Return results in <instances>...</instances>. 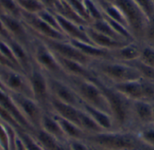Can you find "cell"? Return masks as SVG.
Segmentation results:
<instances>
[{
  "mask_svg": "<svg viewBox=\"0 0 154 150\" xmlns=\"http://www.w3.org/2000/svg\"><path fill=\"white\" fill-rule=\"evenodd\" d=\"M85 141L98 150H154L143 144L134 130H114L88 135Z\"/></svg>",
  "mask_w": 154,
  "mask_h": 150,
  "instance_id": "1",
  "label": "cell"
},
{
  "mask_svg": "<svg viewBox=\"0 0 154 150\" xmlns=\"http://www.w3.org/2000/svg\"><path fill=\"white\" fill-rule=\"evenodd\" d=\"M92 80L98 86L107 102L110 113L115 122L116 130H133V101L124 96L110 84L105 82L96 75Z\"/></svg>",
  "mask_w": 154,
  "mask_h": 150,
  "instance_id": "2",
  "label": "cell"
},
{
  "mask_svg": "<svg viewBox=\"0 0 154 150\" xmlns=\"http://www.w3.org/2000/svg\"><path fill=\"white\" fill-rule=\"evenodd\" d=\"M89 68L97 77L110 85L141 79L139 72L132 65L114 59H95Z\"/></svg>",
  "mask_w": 154,
  "mask_h": 150,
  "instance_id": "3",
  "label": "cell"
},
{
  "mask_svg": "<svg viewBox=\"0 0 154 150\" xmlns=\"http://www.w3.org/2000/svg\"><path fill=\"white\" fill-rule=\"evenodd\" d=\"M65 80L73 88L83 104H87L111 114L109 106L102 91L92 79L67 76Z\"/></svg>",
  "mask_w": 154,
  "mask_h": 150,
  "instance_id": "4",
  "label": "cell"
},
{
  "mask_svg": "<svg viewBox=\"0 0 154 150\" xmlns=\"http://www.w3.org/2000/svg\"><path fill=\"white\" fill-rule=\"evenodd\" d=\"M31 50L32 61L47 76L60 79H66L67 75L62 70L55 54L46 46V44L36 36Z\"/></svg>",
  "mask_w": 154,
  "mask_h": 150,
  "instance_id": "5",
  "label": "cell"
},
{
  "mask_svg": "<svg viewBox=\"0 0 154 150\" xmlns=\"http://www.w3.org/2000/svg\"><path fill=\"white\" fill-rule=\"evenodd\" d=\"M125 15L134 39L142 42L149 19L134 0H111Z\"/></svg>",
  "mask_w": 154,
  "mask_h": 150,
  "instance_id": "6",
  "label": "cell"
},
{
  "mask_svg": "<svg viewBox=\"0 0 154 150\" xmlns=\"http://www.w3.org/2000/svg\"><path fill=\"white\" fill-rule=\"evenodd\" d=\"M26 76L30 85L32 99L35 100L44 111H49L51 96L49 89L47 75L37 65H35L34 62H32Z\"/></svg>",
  "mask_w": 154,
  "mask_h": 150,
  "instance_id": "7",
  "label": "cell"
},
{
  "mask_svg": "<svg viewBox=\"0 0 154 150\" xmlns=\"http://www.w3.org/2000/svg\"><path fill=\"white\" fill-rule=\"evenodd\" d=\"M0 19L5 24L11 38L25 47L31 53L35 37L31 32L27 25L23 22V20L7 14H1Z\"/></svg>",
  "mask_w": 154,
  "mask_h": 150,
  "instance_id": "8",
  "label": "cell"
},
{
  "mask_svg": "<svg viewBox=\"0 0 154 150\" xmlns=\"http://www.w3.org/2000/svg\"><path fill=\"white\" fill-rule=\"evenodd\" d=\"M9 94L14 101L15 104L17 105L20 112L23 114V116L31 125V127L33 130L39 129L42 115L45 112L42 108V106L35 100L27 95L15 93Z\"/></svg>",
  "mask_w": 154,
  "mask_h": 150,
  "instance_id": "9",
  "label": "cell"
},
{
  "mask_svg": "<svg viewBox=\"0 0 154 150\" xmlns=\"http://www.w3.org/2000/svg\"><path fill=\"white\" fill-rule=\"evenodd\" d=\"M0 80L8 93H15L32 97L28 78L23 72L0 66Z\"/></svg>",
  "mask_w": 154,
  "mask_h": 150,
  "instance_id": "10",
  "label": "cell"
},
{
  "mask_svg": "<svg viewBox=\"0 0 154 150\" xmlns=\"http://www.w3.org/2000/svg\"><path fill=\"white\" fill-rule=\"evenodd\" d=\"M36 37L42 40L46 44V46L57 56H60L67 59L78 61L88 67H89L90 63L93 61L90 58L87 57L79 49H77L69 40H55L38 36Z\"/></svg>",
  "mask_w": 154,
  "mask_h": 150,
  "instance_id": "11",
  "label": "cell"
},
{
  "mask_svg": "<svg viewBox=\"0 0 154 150\" xmlns=\"http://www.w3.org/2000/svg\"><path fill=\"white\" fill-rule=\"evenodd\" d=\"M47 76L49 89L52 98L78 108L81 107L82 101L65 79H60L50 76Z\"/></svg>",
  "mask_w": 154,
  "mask_h": 150,
  "instance_id": "12",
  "label": "cell"
},
{
  "mask_svg": "<svg viewBox=\"0 0 154 150\" xmlns=\"http://www.w3.org/2000/svg\"><path fill=\"white\" fill-rule=\"evenodd\" d=\"M21 19L27 25L31 32L35 36L55 40H69L67 36L47 24L36 14H31L22 12Z\"/></svg>",
  "mask_w": 154,
  "mask_h": 150,
  "instance_id": "13",
  "label": "cell"
},
{
  "mask_svg": "<svg viewBox=\"0 0 154 150\" xmlns=\"http://www.w3.org/2000/svg\"><path fill=\"white\" fill-rule=\"evenodd\" d=\"M132 118L133 130L136 127L154 122L153 104L144 100L133 101Z\"/></svg>",
  "mask_w": 154,
  "mask_h": 150,
  "instance_id": "14",
  "label": "cell"
},
{
  "mask_svg": "<svg viewBox=\"0 0 154 150\" xmlns=\"http://www.w3.org/2000/svg\"><path fill=\"white\" fill-rule=\"evenodd\" d=\"M55 56L62 70L67 75V76L79 77V78H85V79H89V80L93 79V77L95 76L94 72L89 68V67L85 66L78 61L67 59L57 55Z\"/></svg>",
  "mask_w": 154,
  "mask_h": 150,
  "instance_id": "15",
  "label": "cell"
},
{
  "mask_svg": "<svg viewBox=\"0 0 154 150\" xmlns=\"http://www.w3.org/2000/svg\"><path fill=\"white\" fill-rule=\"evenodd\" d=\"M49 111L51 112H52L53 114H55L60 118H63L65 120H68L80 127V125H79L80 108L62 103V102L51 97V101H50Z\"/></svg>",
  "mask_w": 154,
  "mask_h": 150,
  "instance_id": "16",
  "label": "cell"
},
{
  "mask_svg": "<svg viewBox=\"0 0 154 150\" xmlns=\"http://www.w3.org/2000/svg\"><path fill=\"white\" fill-rule=\"evenodd\" d=\"M142 52V42L134 40L123 47L111 50V58L116 61L129 63L139 59Z\"/></svg>",
  "mask_w": 154,
  "mask_h": 150,
  "instance_id": "17",
  "label": "cell"
},
{
  "mask_svg": "<svg viewBox=\"0 0 154 150\" xmlns=\"http://www.w3.org/2000/svg\"><path fill=\"white\" fill-rule=\"evenodd\" d=\"M0 106L4 108L6 112H8L14 118V120L17 122L19 126L22 128V130L29 132H32L33 130V129L31 127V125L27 122V121L24 119L23 114L20 112L17 105L15 104L10 94L1 89H0Z\"/></svg>",
  "mask_w": 154,
  "mask_h": 150,
  "instance_id": "18",
  "label": "cell"
},
{
  "mask_svg": "<svg viewBox=\"0 0 154 150\" xmlns=\"http://www.w3.org/2000/svg\"><path fill=\"white\" fill-rule=\"evenodd\" d=\"M56 17H57V20L60 24L62 33L65 36H67L69 40H79V41H83L87 43H91L85 30L86 26H81L79 24H77L58 14H56Z\"/></svg>",
  "mask_w": 154,
  "mask_h": 150,
  "instance_id": "19",
  "label": "cell"
},
{
  "mask_svg": "<svg viewBox=\"0 0 154 150\" xmlns=\"http://www.w3.org/2000/svg\"><path fill=\"white\" fill-rule=\"evenodd\" d=\"M86 32L91 41L92 44L96 45L98 48L107 50H114L116 49H119L125 45L128 42L131 41H125V40H117L111 37H108L105 34H102L97 31H95L93 28H91L89 25L85 27Z\"/></svg>",
  "mask_w": 154,
  "mask_h": 150,
  "instance_id": "20",
  "label": "cell"
},
{
  "mask_svg": "<svg viewBox=\"0 0 154 150\" xmlns=\"http://www.w3.org/2000/svg\"><path fill=\"white\" fill-rule=\"evenodd\" d=\"M80 109L86 112L101 127L104 131H110L116 130L115 122L111 114L83 103L81 104Z\"/></svg>",
  "mask_w": 154,
  "mask_h": 150,
  "instance_id": "21",
  "label": "cell"
},
{
  "mask_svg": "<svg viewBox=\"0 0 154 150\" xmlns=\"http://www.w3.org/2000/svg\"><path fill=\"white\" fill-rule=\"evenodd\" d=\"M111 86L116 91H118L120 94H122L124 96H125L131 101L143 100L142 78L138 80H133Z\"/></svg>",
  "mask_w": 154,
  "mask_h": 150,
  "instance_id": "22",
  "label": "cell"
},
{
  "mask_svg": "<svg viewBox=\"0 0 154 150\" xmlns=\"http://www.w3.org/2000/svg\"><path fill=\"white\" fill-rule=\"evenodd\" d=\"M40 129L43 130L47 133L51 134V136L55 137L56 139H58L59 140H60L64 143H67V141H68L62 130H61L60 123L56 120L55 116L50 111L44 112L42 121H41Z\"/></svg>",
  "mask_w": 154,
  "mask_h": 150,
  "instance_id": "23",
  "label": "cell"
},
{
  "mask_svg": "<svg viewBox=\"0 0 154 150\" xmlns=\"http://www.w3.org/2000/svg\"><path fill=\"white\" fill-rule=\"evenodd\" d=\"M77 49H79L84 55L90 58L92 60L95 59H112L111 50H104L97 47L92 43H87L75 40H69Z\"/></svg>",
  "mask_w": 154,
  "mask_h": 150,
  "instance_id": "24",
  "label": "cell"
},
{
  "mask_svg": "<svg viewBox=\"0 0 154 150\" xmlns=\"http://www.w3.org/2000/svg\"><path fill=\"white\" fill-rule=\"evenodd\" d=\"M52 113V112H51ZM53 114V113H52ZM60 123L67 140H85L88 134L77 124L53 114Z\"/></svg>",
  "mask_w": 154,
  "mask_h": 150,
  "instance_id": "25",
  "label": "cell"
},
{
  "mask_svg": "<svg viewBox=\"0 0 154 150\" xmlns=\"http://www.w3.org/2000/svg\"><path fill=\"white\" fill-rule=\"evenodd\" d=\"M51 12L81 26L89 25V23L86 20H84L65 0H60L55 6L54 10Z\"/></svg>",
  "mask_w": 154,
  "mask_h": 150,
  "instance_id": "26",
  "label": "cell"
},
{
  "mask_svg": "<svg viewBox=\"0 0 154 150\" xmlns=\"http://www.w3.org/2000/svg\"><path fill=\"white\" fill-rule=\"evenodd\" d=\"M96 2L97 3L99 8L101 9L104 16L108 17L116 22H118L121 24L129 28L128 22H127L125 15L123 14L121 10L112 1H110V0H96Z\"/></svg>",
  "mask_w": 154,
  "mask_h": 150,
  "instance_id": "27",
  "label": "cell"
},
{
  "mask_svg": "<svg viewBox=\"0 0 154 150\" xmlns=\"http://www.w3.org/2000/svg\"><path fill=\"white\" fill-rule=\"evenodd\" d=\"M134 130L143 144L154 149V122L136 127Z\"/></svg>",
  "mask_w": 154,
  "mask_h": 150,
  "instance_id": "28",
  "label": "cell"
},
{
  "mask_svg": "<svg viewBox=\"0 0 154 150\" xmlns=\"http://www.w3.org/2000/svg\"><path fill=\"white\" fill-rule=\"evenodd\" d=\"M79 125L80 128L88 135L97 134L104 131L101 129V127L82 109H80V112H79Z\"/></svg>",
  "mask_w": 154,
  "mask_h": 150,
  "instance_id": "29",
  "label": "cell"
},
{
  "mask_svg": "<svg viewBox=\"0 0 154 150\" xmlns=\"http://www.w3.org/2000/svg\"><path fill=\"white\" fill-rule=\"evenodd\" d=\"M89 26L91 28H93L95 31L102 33V34H105L108 37H111L115 40H125L123 38H121L115 31L114 29L110 26V24L103 18L102 20H99V21H95V22H92ZM125 41H127V40H125Z\"/></svg>",
  "mask_w": 154,
  "mask_h": 150,
  "instance_id": "30",
  "label": "cell"
},
{
  "mask_svg": "<svg viewBox=\"0 0 154 150\" xmlns=\"http://www.w3.org/2000/svg\"><path fill=\"white\" fill-rule=\"evenodd\" d=\"M15 1L18 4L19 7L21 8L22 12L27 14H37L45 9L41 0H15Z\"/></svg>",
  "mask_w": 154,
  "mask_h": 150,
  "instance_id": "31",
  "label": "cell"
},
{
  "mask_svg": "<svg viewBox=\"0 0 154 150\" xmlns=\"http://www.w3.org/2000/svg\"><path fill=\"white\" fill-rule=\"evenodd\" d=\"M129 64L132 65L139 72L141 78L154 82V68H152V66L143 63L140 59L129 62Z\"/></svg>",
  "mask_w": 154,
  "mask_h": 150,
  "instance_id": "32",
  "label": "cell"
},
{
  "mask_svg": "<svg viewBox=\"0 0 154 150\" xmlns=\"http://www.w3.org/2000/svg\"><path fill=\"white\" fill-rule=\"evenodd\" d=\"M16 132H17V136L23 142L26 150H44L37 142V140L34 139V137L32 135L31 132L23 130H16Z\"/></svg>",
  "mask_w": 154,
  "mask_h": 150,
  "instance_id": "33",
  "label": "cell"
},
{
  "mask_svg": "<svg viewBox=\"0 0 154 150\" xmlns=\"http://www.w3.org/2000/svg\"><path fill=\"white\" fill-rule=\"evenodd\" d=\"M84 4L91 22L95 21L102 20L104 18V14L101 9L99 8L97 3L96 2V0H84Z\"/></svg>",
  "mask_w": 154,
  "mask_h": 150,
  "instance_id": "34",
  "label": "cell"
},
{
  "mask_svg": "<svg viewBox=\"0 0 154 150\" xmlns=\"http://www.w3.org/2000/svg\"><path fill=\"white\" fill-rule=\"evenodd\" d=\"M0 6L4 14L16 18H22V10L15 0H0Z\"/></svg>",
  "mask_w": 154,
  "mask_h": 150,
  "instance_id": "35",
  "label": "cell"
},
{
  "mask_svg": "<svg viewBox=\"0 0 154 150\" xmlns=\"http://www.w3.org/2000/svg\"><path fill=\"white\" fill-rule=\"evenodd\" d=\"M36 15H38L39 18H41L43 22H45L47 24H49L50 26H51V27L54 28L55 30H57V31L62 32L61 30H60V24H59V22H58L56 14H55L53 12H51V11H50V10H48V9H44V10H42V12H40L39 14H37Z\"/></svg>",
  "mask_w": 154,
  "mask_h": 150,
  "instance_id": "36",
  "label": "cell"
},
{
  "mask_svg": "<svg viewBox=\"0 0 154 150\" xmlns=\"http://www.w3.org/2000/svg\"><path fill=\"white\" fill-rule=\"evenodd\" d=\"M143 63L154 68V49L142 42V52L139 58Z\"/></svg>",
  "mask_w": 154,
  "mask_h": 150,
  "instance_id": "37",
  "label": "cell"
},
{
  "mask_svg": "<svg viewBox=\"0 0 154 150\" xmlns=\"http://www.w3.org/2000/svg\"><path fill=\"white\" fill-rule=\"evenodd\" d=\"M84 20H86L89 24L91 22L88 14H87V11H86V8H85V4H84V0H65Z\"/></svg>",
  "mask_w": 154,
  "mask_h": 150,
  "instance_id": "38",
  "label": "cell"
},
{
  "mask_svg": "<svg viewBox=\"0 0 154 150\" xmlns=\"http://www.w3.org/2000/svg\"><path fill=\"white\" fill-rule=\"evenodd\" d=\"M142 42L154 49V16L148 21V24L145 29L144 36Z\"/></svg>",
  "mask_w": 154,
  "mask_h": 150,
  "instance_id": "39",
  "label": "cell"
},
{
  "mask_svg": "<svg viewBox=\"0 0 154 150\" xmlns=\"http://www.w3.org/2000/svg\"><path fill=\"white\" fill-rule=\"evenodd\" d=\"M0 122L10 126L16 130H22V128L19 126L17 122L14 120V118L8 112H6L4 108H2L1 106H0Z\"/></svg>",
  "mask_w": 154,
  "mask_h": 150,
  "instance_id": "40",
  "label": "cell"
},
{
  "mask_svg": "<svg viewBox=\"0 0 154 150\" xmlns=\"http://www.w3.org/2000/svg\"><path fill=\"white\" fill-rule=\"evenodd\" d=\"M143 11L148 19L154 16V0H134Z\"/></svg>",
  "mask_w": 154,
  "mask_h": 150,
  "instance_id": "41",
  "label": "cell"
},
{
  "mask_svg": "<svg viewBox=\"0 0 154 150\" xmlns=\"http://www.w3.org/2000/svg\"><path fill=\"white\" fill-rule=\"evenodd\" d=\"M67 145L69 150H93L85 140H68Z\"/></svg>",
  "mask_w": 154,
  "mask_h": 150,
  "instance_id": "42",
  "label": "cell"
},
{
  "mask_svg": "<svg viewBox=\"0 0 154 150\" xmlns=\"http://www.w3.org/2000/svg\"><path fill=\"white\" fill-rule=\"evenodd\" d=\"M11 39V36L10 34L8 33L5 24L3 23L2 20L0 19V40H8Z\"/></svg>",
  "mask_w": 154,
  "mask_h": 150,
  "instance_id": "43",
  "label": "cell"
},
{
  "mask_svg": "<svg viewBox=\"0 0 154 150\" xmlns=\"http://www.w3.org/2000/svg\"><path fill=\"white\" fill-rule=\"evenodd\" d=\"M60 1V0H41V2L44 5L45 9H48L50 11H53L55 6L57 5V4Z\"/></svg>",
  "mask_w": 154,
  "mask_h": 150,
  "instance_id": "44",
  "label": "cell"
},
{
  "mask_svg": "<svg viewBox=\"0 0 154 150\" xmlns=\"http://www.w3.org/2000/svg\"><path fill=\"white\" fill-rule=\"evenodd\" d=\"M0 66L1 67H5V68H14V69H15V70H18L14 66H13L2 54H1V52H0ZM18 71H20V70H18ZM22 72V71H21ZM24 74V73H23Z\"/></svg>",
  "mask_w": 154,
  "mask_h": 150,
  "instance_id": "45",
  "label": "cell"
},
{
  "mask_svg": "<svg viewBox=\"0 0 154 150\" xmlns=\"http://www.w3.org/2000/svg\"><path fill=\"white\" fill-rule=\"evenodd\" d=\"M14 150H26L25 147L23 144V142L21 141V140L19 139V137L17 136V132H16V140H15V148H14Z\"/></svg>",
  "mask_w": 154,
  "mask_h": 150,
  "instance_id": "46",
  "label": "cell"
},
{
  "mask_svg": "<svg viewBox=\"0 0 154 150\" xmlns=\"http://www.w3.org/2000/svg\"><path fill=\"white\" fill-rule=\"evenodd\" d=\"M0 89H1V90H4V91H6L5 88V86H4V85L2 84L1 80H0ZM6 92H7V91H6Z\"/></svg>",
  "mask_w": 154,
  "mask_h": 150,
  "instance_id": "47",
  "label": "cell"
},
{
  "mask_svg": "<svg viewBox=\"0 0 154 150\" xmlns=\"http://www.w3.org/2000/svg\"><path fill=\"white\" fill-rule=\"evenodd\" d=\"M4 14V13H3V10H2V8H1V6H0V14Z\"/></svg>",
  "mask_w": 154,
  "mask_h": 150,
  "instance_id": "48",
  "label": "cell"
},
{
  "mask_svg": "<svg viewBox=\"0 0 154 150\" xmlns=\"http://www.w3.org/2000/svg\"><path fill=\"white\" fill-rule=\"evenodd\" d=\"M153 114H154V103H153Z\"/></svg>",
  "mask_w": 154,
  "mask_h": 150,
  "instance_id": "49",
  "label": "cell"
},
{
  "mask_svg": "<svg viewBox=\"0 0 154 150\" xmlns=\"http://www.w3.org/2000/svg\"><path fill=\"white\" fill-rule=\"evenodd\" d=\"M93 148V150H96V149H95V148Z\"/></svg>",
  "mask_w": 154,
  "mask_h": 150,
  "instance_id": "50",
  "label": "cell"
},
{
  "mask_svg": "<svg viewBox=\"0 0 154 150\" xmlns=\"http://www.w3.org/2000/svg\"><path fill=\"white\" fill-rule=\"evenodd\" d=\"M92 148H93V147H92ZM95 149H96V148H95ZM96 150H98V149H96Z\"/></svg>",
  "mask_w": 154,
  "mask_h": 150,
  "instance_id": "51",
  "label": "cell"
}]
</instances>
